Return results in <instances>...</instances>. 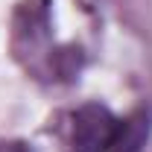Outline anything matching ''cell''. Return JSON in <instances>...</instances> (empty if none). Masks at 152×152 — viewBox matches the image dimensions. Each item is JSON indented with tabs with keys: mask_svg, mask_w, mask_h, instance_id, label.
<instances>
[{
	"mask_svg": "<svg viewBox=\"0 0 152 152\" xmlns=\"http://www.w3.org/2000/svg\"><path fill=\"white\" fill-rule=\"evenodd\" d=\"M149 132H152V114L134 111L132 117L117 123L111 152H140L146 146V140H149Z\"/></svg>",
	"mask_w": 152,
	"mask_h": 152,
	"instance_id": "7a4b0ae2",
	"label": "cell"
},
{
	"mask_svg": "<svg viewBox=\"0 0 152 152\" xmlns=\"http://www.w3.org/2000/svg\"><path fill=\"white\" fill-rule=\"evenodd\" d=\"M117 117L105 105H82L73 114V132H70V146L73 152H111L114 132H117Z\"/></svg>",
	"mask_w": 152,
	"mask_h": 152,
	"instance_id": "6da1fadb",
	"label": "cell"
},
{
	"mask_svg": "<svg viewBox=\"0 0 152 152\" xmlns=\"http://www.w3.org/2000/svg\"><path fill=\"white\" fill-rule=\"evenodd\" d=\"M0 152H29V149H26L23 143H3V146H0Z\"/></svg>",
	"mask_w": 152,
	"mask_h": 152,
	"instance_id": "3957f363",
	"label": "cell"
}]
</instances>
